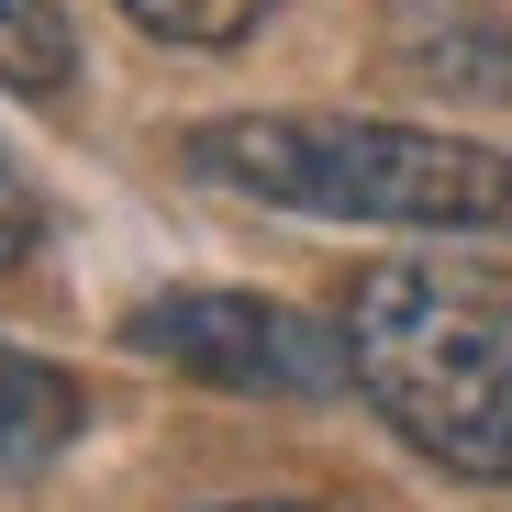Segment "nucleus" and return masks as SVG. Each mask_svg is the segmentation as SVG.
<instances>
[{
    "instance_id": "obj_7",
    "label": "nucleus",
    "mask_w": 512,
    "mask_h": 512,
    "mask_svg": "<svg viewBox=\"0 0 512 512\" xmlns=\"http://www.w3.org/2000/svg\"><path fill=\"white\" fill-rule=\"evenodd\" d=\"M34 245H45V201H34V179H23V156L0 145V268H23Z\"/></svg>"
},
{
    "instance_id": "obj_6",
    "label": "nucleus",
    "mask_w": 512,
    "mask_h": 512,
    "mask_svg": "<svg viewBox=\"0 0 512 512\" xmlns=\"http://www.w3.org/2000/svg\"><path fill=\"white\" fill-rule=\"evenodd\" d=\"M268 12H279V0H123V23H134V34H156V45H190V56L245 45Z\"/></svg>"
},
{
    "instance_id": "obj_4",
    "label": "nucleus",
    "mask_w": 512,
    "mask_h": 512,
    "mask_svg": "<svg viewBox=\"0 0 512 512\" xmlns=\"http://www.w3.org/2000/svg\"><path fill=\"white\" fill-rule=\"evenodd\" d=\"M78 435H90V390L34 346H0V479H45Z\"/></svg>"
},
{
    "instance_id": "obj_8",
    "label": "nucleus",
    "mask_w": 512,
    "mask_h": 512,
    "mask_svg": "<svg viewBox=\"0 0 512 512\" xmlns=\"http://www.w3.org/2000/svg\"><path fill=\"white\" fill-rule=\"evenodd\" d=\"M201 512H334V501H201Z\"/></svg>"
},
{
    "instance_id": "obj_1",
    "label": "nucleus",
    "mask_w": 512,
    "mask_h": 512,
    "mask_svg": "<svg viewBox=\"0 0 512 512\" xmlns=\"http://www.w3.org/2000/svg\"><path fill=\"white\" fill-rule=\"evenodd\" d=\"M201 190L312 212V223H379V234H457L512 245V145L379 123V112H212L179 134Z\"/></svg>"
},
{
    "instance_id": "obj_2",
    "label": "nucleus",
    "mask_w": 512,
    "mask_h": 512,
    "mask_svg": "<svg viewBox=\"0 0 512 512\" xmlns=\"http://www.w3.org/2000/svg\"><path fill=\"white\" fill-rule=\"evenodd\" d=\"M346 357L412 457L512 490V268L501 256H379L346 290Z\"/></svg>"
},
{
    "instance_id": "obj_3",
    "label": "nucleus",
    "mask_w": 512,
    "mask_h": 512,
    "mask_svg": "<svg viewBox=\"0 0 512 512\" xmlns=\"http://www.w3.org/2000/svg\"><path fill=\"white\" fill-rule=\"evenodd\" d=\"M123 346L145 368H179V379H212V390H245V401L357 390L346 323H323L301 301H268V290H156V301L123 312Z\"/></svg>"
},
{
    "instance_id": "obj_5",
    "label": "nucleus",
    "mask_w": 512,
    "mask_h": 512,
    "mask_svg": "<svg viewBox=\"0 0 512 512\" xmlns=\"http://www.w3.org/2000/svg\"><path fill=\"white\" fill-rule=\"evenodd\" d=\"M78 78V34L56 0H0V90L12 101H67Z\"/></svg>"
}]
</instances>
